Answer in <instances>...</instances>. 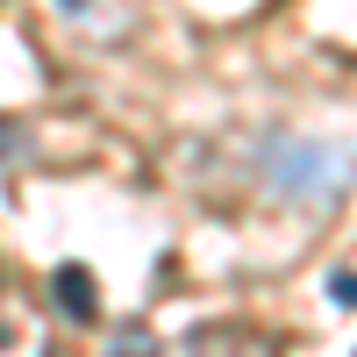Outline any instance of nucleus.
<instances>
[{
    "mask_svg": "<svg viewBox=\"0 0 357 357\" xmlns=\"http://www.w3.org/2000/svg\"><path fill=\"white\" fill-rule=\"evenodd\" d=\"M357 178L350 143H321V136H272L264 143V186L293 207H329Z\"/></svg>",
    "mask_w": 357,
    "mask_h": 357,
    "instance_id": "f257e3e1",
    "label": "nucleus"
},
{
    "mask_svg": "<svg viewBox=\"0 0 357 357\" xmlns=\"http://www.w3.org/2000/svg\"><path fill=\"white\" fill-rule=\"evenodd\" d=\"M186 357H279L257 329H236V321H215V329H193Z\"/></svg>",
    "mask_w": 357,
    "mask_h": 357,
    "instance_id": "f03ea898",
    "label": "nucleus"
},
{
    "mask_svg": "<svg viewBox=\"0 0 357 357\" xmlns=\"http://www.w3.org/2000/svg\"><path fill=\"white\" fill-rule=\"evenodd\" d=\"M0 357H50L43 321L29 314L22 301H0Z\"/></svg>",
    "mask_w": 357,
    "mask_h": 357,
    "instance_id": "7ed1b4c3",
    "label": "nucleus"
},
{
    "mask_svg": "<svg viewBox=\"0 0 357 357\" xmlns=\"http://www.w3.org/2000/svg\"><path fill=\"white\" fill-rule=\"evenodd\" d=\"M50 293H57V307H65L72 321H93V314H100V286H93L86 264H57V272H50Z\"/></svg>",
    "mask_w": 357,
    "mask_h": 357,
    "instance_id": "20e7f679",
    "label": "nucleus"
},
{
    "mask_svg": "<svg viewBox=\"0 0 357 357\" xmlns=\"http://www.w3.org/2000/svg\"><path fill=\"white\" fill-rule=\"evenodd\" d=\"M107 357H158V336L143 329V321H129V329H114V350Z\"/></svg>",
    "mask_w": 357,
    "mask_h": 357,
    "instance_id": "39448f33",
    "label": "nucleus"
},
{
    "mask_svg": "<svg viewBox=\"0 0 357 357\" xmlns=\"http://www.w3.org/2000/svg\"><path fill=\"white\" fill-rule=\"evenodd\" d=\"M329 301H343V307H357V272H336V279H329Z\"/></svg>",
    "mask_w": 357,
    "mask_h": 357,
    "instance_id": "423d86ee",
    "label": "nucleus"
},
{
    "mask_svg": "<svg viewBox=\"0 0 357 357\" xmlns=\"http://www.w3.org/2000/svg\"><path fill=\"white\" fill-rule=\"evenodd\" d=\"M15 151H22V129H15V122H0V165H8Z\"/></svg>",
    "mask_w": 357,
    "mask_h": 357,
    "instance_id": "0eeeda50",
    "label": "nucleus"
},
{
    "mask_svg": "<svg viewBox=\"0 0 357 357\" xmlns=\"http://www.w3.org/2000/svg\"><path fill=\"white\" fill-rule=\"evenodd\" d=\"M100 0H57V15H93Z\"/></svg>",
    "mask_w": 357,
    "mask_h": 357,
    "instance_id": "6e6552de",
    "label": "nucleus"
}]
</instances>
